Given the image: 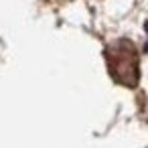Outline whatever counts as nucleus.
Returning a JSON list of instances; mask_svg holds the SVG:
<instances>
[{
	"instance_id": "f257e3e1",
	"label": "nucleus",
	"mask_w": 148,
	"mask_h": 148,
	"mask_svg": "<svg viewBox=\"0 0 148 148\" xmlns=\"http://www.w3.org/2000/svg\"><path fill=\"white\" fill-rule=\"evenodd\" d=\"M106 61L108 71L116 83H122L126 87H134L138 83V53L134 45L126 39H120L106 47Z\"/></svg>"
}]
</instances>
